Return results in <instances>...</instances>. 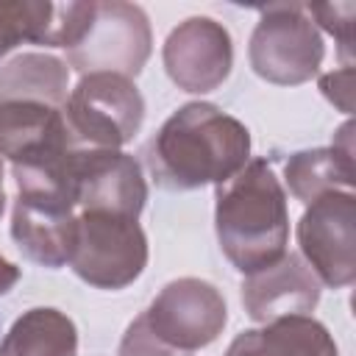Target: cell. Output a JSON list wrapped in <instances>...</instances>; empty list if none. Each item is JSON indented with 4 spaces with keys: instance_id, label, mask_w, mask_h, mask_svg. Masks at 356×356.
Segmentation results:
<instances>
[{
    "instance_id": "obj_1",
    "label": "cell",
    "mask_w": 356,
    "mask_h": 356,
    "mask_svg": "<svg viewBox=\"0 0 356 356\" xmlns=\"http://www.w3.org/2000/svg\"><path fill=\"white\" fill-rule=\"evenodd\" d=\"M150 178L170 192L220 186L250 161V131L214 103L175 108L142 150Z\"/></svg>"
},
{
    "instance_id": "obj_2",
    "label": "cell",
    "mask_w": 356,
    "mask_h": 356,
    "mask_svg": "<svg viewBox=\"0 0 356 356\" xmlns=\"http://www.w3.org/2000/svg\"><path fill=\"white\" fill-rule=\"evenodd\" d=\"M214 231L220 250L242 275L275 264L289 245L286 192L267 159H250L217 186Z\"/></svg>"
},
{
    "instance_id": "obj_3",
    "label": "cell",
    "mask_w": 356,
    "mask_h": 356,
    "mask_svg": "<svg viewBox=\"0 0 356 356\" xmlns=\"http://www.w3.org/2000/svg\"><path fill=\"white\" fill-rule=\"evenodd\" d=\"M61 117L75 147L120 150L145 122V97L131 78L92 72L67 95Z\"/></svg>"
},
{
    "instance_id": "obj_4",
    "label": "cell",
    "mask_w": 356,
    "mask_h": 356,
    "mask_svg": "<svg viewBox=\"0 0 356 356\" xmlns=\"http://www.w3.org/2000/svg\"><path fill=\"white\" fill-rule=\"evenodd\" d=\"M67 264L95 289H125L147 267V236L134 217L78 211L75 242Z\"/></svg>"
},
{
    "instance_id": "obj_5",
    "label": "cell",
    "mask_w": 356,
    "mask_h": 356,
    "mask_svg": "<svg viewBox=\"0 0 356 356\" xmlns=\"http://www.w3.org/2000/svg\"><path fill=\"white\" fill-rule=\"evenodd\" d=\"M325 56L323 36L298 3H275L261 8L250 33L248 58L253 72L275 86H298L320 72Z\"/></svg>"
},
{
    "instance_id": "obj_6",
    "label": "cell",
    "mask_w": 356,
    "mask_h": 356,
    "mask_svg": "<svg viewBox=\"0 0 356 356\" xmlns=\"http://www.w3.org/2000/svg\"><path fill=\"white\" fill-rule=\"evenodd\" d=\"M153 33L147 14L122 0H95L83 36L67 50V67L81 75L111 72L136 78L150 58Z\"/></svg>"
},
{
    "instance_id": "obj_7",
    "label": "cell",
    "mask_w": 356,
    "mask_h": 356,
    "mask_svg": "<svg viewBox=\"0 0 356 356\" xmlns=\"http://www.w3.org/2000/svg\"><path fill=\"white\" fill-rule=\"evenodd\" d=\"M150 337L172 356L209 348L228 323L222 292L203 278L170 281L139 314Z\"/></svg>"
},
{
    "instance_id": "obj_8",
    "label": "cell",
    "mask_w": 356,
    "mask_h": 356,
    "mask_svg": "<svg viewBox=\"0 0 356 356\" xmlns=\"http://www.w3.org/2000/svg\"><path fill=\"white\" fill-rule=\"evenodd\" d=\"M300 259L331 289L356 281V197L353 192H331L306 206L298 220Z\"/></svg>"
},
{
    "instance_id": "obj_9",
    "label": "cell",
    "mask_w": 356,
    "mask_h": 356,
    "mask_svg": "<svg viewBox=\"0 0 356 356\" xmlns=\"http://www.w3.org/2000/svg\"><path fill=\"white\" fill-rule=\"evenodd\" d=\"M72 197L75 211H106L139 220L147 203L142 164L122 150H72Z\"/></svg>"
},
{
    "instance_id": "obj_10",
    "label": "cell",
    "mask_w": 356,
    "mask_h": 356,
    "mask_svg": "<svg viewBox=\"0 0 356 356\" xmlns=\"http://www.w3.org/2000/svg\"><path fill=\"white\" fill-rule=\"evenodd\" d=\"M164 70L170 81L192 95L214 92L234 67V42L222 22L211 17H189L178 22L164 47Z\"/></svg>"
},
{
    "instance_id": "obj_11",
    "label": "cell",
    "mask_w": 356,
    "mask_h": 356,
    "mask_svg": "<svg viewBox=\"0 0 356 356\" xmlns=\"http://www.w3.org/2000/svg\"><path fill=\"white\" fill-rule=\"evenodd\" d=\"M75 214V206L61 195L17 192L11 211V239L25 259L58 270L72 253Z\"/></svg>"
},
{
    "instance_id": "obj_12",
    "label": "cell",
    "mask_w": 356,
    "mask_h": 356,
    "mask_svg": "<svg viewBox=\"0 0 356 356\" xmlns=\"http://www.w3.org/2000/svg\"><path fill=\"white\" fill-rule=\"evenodd\" d=\"M317 303L320 281L300 253H284L275 264L250 273L242 281V306L256 323H270L286 314H309Z\"/></svg>"
},
{
    "instance_id": "obj_13",
    "label": "cell",
    "mask_w": 356,
    "mask_h": 356,
    "mask_svg": "<svg viewBox=\"0 0 356 356\" xmlns=\"http://www.w3.org/2000/svg\"><path fill=\"white\" fill-rule=\"evenodd\" d=\"M72 147L61 108L0 95V161L28 164Z\"/></svg>"
},
{
    "instance_id": "obj_14",
    "label": "cell",
    "mask_w": 356,
    "mask_h": 356,
    "mask_svg": "<svg viewBox=\"0 0 356 356\" xmlns=\"http://www.w3.org/2000/svg\"><path fill=\"white\" fill-rule=\"evenodd\" d=\"M353 122L348 120L337 134L331 147L298 150L284 164V178L289 192L300 203H314L331 192H353V145H350Z\"/></svg>"
},
{
    "instance_id": "obj_15",
    "label": "cell",
    "mask_w": 356,
    "mask_h": 356,
    "mask_svg": "<svg viewBox=\"0 0 356 356\" xmlns=\"http://www.w3.org/2000/svg\"><path fill=\"white\" fill-rule=\"evenodd\" d=\"M225 356H339L331 331L312 314H286L234 337Z\"/></svg>"
},
{
    "instance_id": "obj_16",
    "label": "cell",
    "mask_w": 356,
    "mask_h": 356,
    "mask_svg": "<svg viewBox=\"0 0 356 356\" xmlns=\"http://www.w3.org/2000/svg\"><path fill=\"white\" fill-rule=\"evenodd\" d=\"M75 353H78V328L64 312L53 306H33L22 312L0 339V356H75Z\"/></svg>"
},
{
    "instance_id": "obj_17",
    "label": "cell",
    "mask_w": 356,
    "mask_h": 356,
    "mask_svg": "<svg viewBox=\"0 0 356 356\" xmlns=\"http://www.w3.org/2000/svg\"><path fill=\"white\" fill-rule=\"evenodd\" d=\"M70 67L50 53H19L0 67V95L61 108L67 103Z\"/></svg>"
},
{
    "instance_id": "obj_18",
    "label": "cell",
    "mask_w": 356,
    "mask_h": 356,
    "mask_svg": "<svg viewBox=\"0 0 356 356\" xmlns=\"http://www.w3.org/2000/svg\"><path fill=\"white\" fill-rule=\"evenodd\" d=\"M53 14L56 3L47 0H0V58L22 42L47 47Z\"/></svg>"
},
{
    "instance_id": "obj_19",
    "label": "cell",
    "mask_w": 356,
    "mask_h": 356,
    "mask_svg": "<svg viewBox=\"0 0 356 356\" xmlns=\"http://www.w3.org/2000/svg\"><path fill=\"white\" fill-rule=\"evenodd\" d=\"M309 19L314 25H320L323 31H328L337 44H339V56H342V67H353L350 64V53H353V17H356V6L353 3H325V6H303Z\"/></svg>"
},
{
    "instance_id": "obj_20",
    "label": "cell",
    "mask_w": 356,
    "mask_h": 356,
    "mask_svg": "<svg viewBox=\"0 0 356 356\" xmlns=\"http://www.w3.org/2000/svg\"><path fill=\"white\" fill-rule=\"evenodd\" d=\"M320 92L342 114H350L353 111V67H342V70L320 75Z\"/></svg>"
},
{
    "instance_id": "obj_21",
    "label": "cell",
    "mask_w": 356,
    "mask_h": 356,
    "mask_svg": "<svg viewBox=\"0 0 356 356\" xmlns=\"http://www.w3.org/2000/svg\"><path fill=\"white\" fill-rule=\"evenodd\" d=\"M17 281H19V267L14 261H8V259L0 256V295L11 292Z\"/></svg>"
},
{
    "instance_id": "obj_22",
    "label": "cell",
    "mask_w": 356,
    "mask_h": 356,
    "mask_svg": "<svg viewBox=\"0 0 356 356\" xmlns=\"http://www.w3.org/2000/svg\"><path fill=\"white\" fill-rule=\"evenodd\" d=\"M3 209H6V189H3V161H0V217H3Z\"/></svg>"
}]
</instances>
